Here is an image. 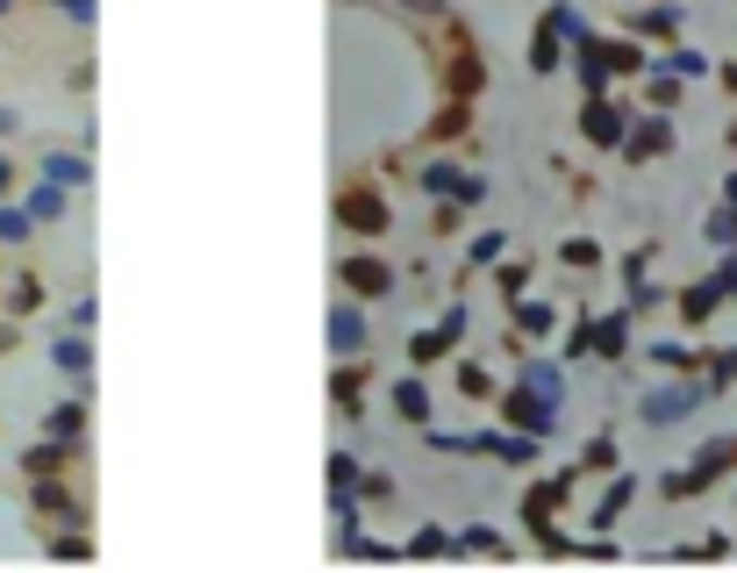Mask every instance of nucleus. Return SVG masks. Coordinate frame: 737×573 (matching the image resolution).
Returning a JSON list of instances; mask_svg holds the SVG:
<instances>
[{"label": "nucleus", "mask_w": 737, "mask_h": 573, "mask_svg": "<svg viewBox=\"0 0 737 573\" xmlns=\"http://www.w3.org/2000/svg\"><path fill=\"white\" fill-rule=\"evenodd\" d=\"M395 409H401V423L429 431V387L415 381V373H401V381H395Z\"/></svg>", "instance_id": "nucleus-20"}, {"label": "nucleus", "mask_w": 737, "mask_h": 573, "mask_svg": "<svg viewBox=\"0 0 737 573\" xmlns=\"http://www.w3.org/2000/svg\"><path fill=\"white\" fill-rule=\"evenodd\" d=\"M445 351H451V337H445V331H415V337H409V359H415V365H437Z\"/></svg>", "instance_id": "nucleus-33"}, {"label": "nucleus", "mask_w": 737, "mask_h": 573, "mask_svg": "<svg viewBox=\"0 0 737 573\" xmlns=\"http://www.w3.org/2000/svg\"><path fill=\"white\" fill-rule=\"evenodd\" d=\"M730 87H737V72H730Z\"/></svg>", "instance_id": "nucleus-52"}, {"label": "nucleus", "mask_w": 737, "mask_h": 573, "mask_svg": "<svg viewBox=\"0 0 737 573\" xmlns=\"http://www.w3.org/2000/svg\"><path fill=\"white\" fill-rule=\"evenodd\" d=\"M580 137H587V144H601V151H623V137H630V115H623L616 101L587 94V108H580Z\"/></svg>", "instance_id": "nucleus-6"}, {"label": "nucleus", "mask_w": 737, "mask_h": 573, "mask_svg": "<svg viewBox=\"0 0 737 573\" xmlns=\"http://www.w3.org/2000/svg\"><path fill=\"white\" fill-rule=\"evenodd\" d=\"M666 151H673V122H666V115L630 122V137H623V158H630V165H645V158H666Z\"/></svg>", "instance_id": "nucleus-9"}, {"label": "nucleus", "mask_w": 737, "mask_h": 573, "mask_svg": "<svg viewBox=\"0 0 737 573\" xmlns=\"http://www.w3.org/2000/svg\"><path fill=\"white\" fill-rule=\"evenodd\" d=\"M51 559H72V566H79V559H93V545L72 531V538H51Z\"/></svg>", "instance_id": "nucleus-40"}, {"label": "nucleus", "mask_w": 737, "mask_h": 573, "mask_svg": "<svg viewBox=\"0 0 737 573\" xmlns=\"http://www.w3.org/2000/svg\"><path fill=\"white\" fill-rule=\"evenodd\" d=\"M652 359H659V365H673V373H680V365H695V359H702V351H687V345H652Z\"/></svg>", "instance_id": "nucleus-42"}, {"label": "nucleus", "mask_w": 737, "mask_h": 573, "mask_svg": "<svg viewBox=\"0 0 737 573\" xmlns=\"http://www.w3.org/2000/svg\"><path fill=\"white\" fill-rule=\"evenodd\" d=\"M22 129V108H0V137H15Z\"/></svg>", "instance_id": "nucleus-47"}, {"label": "nucleus", "mask_w": 737, "mask_h": 573, "mask_svg": "<svg viewBox=\"0 0 737 573\" xmlns=\"http://www.w3.org/2000/svg\"><path fill=\"white\" fill-rule=\"evenodd\" d=\"M337 287L359 295V301H387L401 287V273H395V259H379V251H343L337 259Z\"/></svg>", "instance_id": "nucleus-2"}, {"label": "nucleus", "mask_w": 737, "mask_h": 573, "mask_svg": "<svg viewBox=\"0 0 737 573\" xmlns=\"http://www.w3.org/2000/svg\"><path fill=\"white\" fill-rule=\"evenodd\" d=\"M716 301H730V295H723V279H695V287L680 295V323H695V331H702L709 315H716Z\"/></svg>", "instance_id": "nucleus-17"}, {"label": "nucleus", "mask_w": 737, "mask_h": 573, "mask_svg": "<svg viewBox=\"0 0 737 573\" xmlns=\"http://www.w3.org/2000/svg\"><path fill=\"white\" fill-rule=\"evenodd\" d=\"M480 201H487V179L465 173V179H459V209H480Z\"/></svg>", "instance_id": "nucleus-43"}, {"label": "nucleus", "mask_w": 737, "mask_h": 573, "mask_svg": "<svg viewBox=\"0 0 737 573\" xmlns=\"http://www.w3.org/2000/svg\"><path fill=\"white\" fill-rule=\"evenodd\" d=\"M501 287H509V301L530 295V259H509V265H501Z\"/></svg>", "instance_id": "nucleus-36"}, {"label": "nucleus", "mask_w": 737, "mask_h": 573, "mask_svg": "<svg viewBox=\"0 0 737 573\" xmlns=\"http://www.w3.org/2000/svg\"><path fill=\"white\" fill-rule=\"evenodd\" d=\"M29 509L36 516H65V523H86L79 495L65 487V473H43V481H29Z\"/></svg>", "instance_id": "nucleus-8"}, {"label": "nucleus", "mask_w": 737, "mask_h": 573, "mask_svg": "<svg viewBox=\"0 0 737 573\" xmlns=\"http://www.w3.org/2000/svg\"><path fill=\"white\" fill-rule=\"evenodd\" d=\"M86 409H93V401H86V395L58 401L51 416H43V431H51V437H65V445H79V437H86Z\"/></svg>", "instance_id": "nucleus-19"}, {"label": "nucleus", "mask_w": 737, "mask_h": 573, "mask_svg": "<svg viewBox=\"0 0 737 573\" xmlns=\"http://www.w3.org/2000/svg\"><path fill=\"white\" fill-rule=\"evenodd\" d=\"M0 309H8V287H0Z\"/></svg>", "instance_id": "nucleus-51"}, {"label": "nucleus", "mask_w": 737, "mask_h": 573, "mask_svg": "<svg viewBox=\"0 0 737 573\" xmlns=\"http://www.w3.org/2000/svg\"><path fill=\"white\" fill-rule=\"evenodd\" d=\"M329 401H337V416H351V423L365 416V381H359L351 359H337V373H329Z\"/></svg>", "instance_id": "nucleus-15"}, {"label": "nucleus", "mask_w": 737, "mask_h": 573, "mask_svg": "<svg viewBox=\"0 0 737 573\" xmlns=\"http://www.w3.org/2000/svg\"><path fill=\"white\" fill-rule=\"evenodd\" d=\"M58 15H72V22H93V15H101V0H58Z\"/></svg>", "instance_id": "nucleus-44"}, {"label": "nucleus", "mask_w": 737, "mask_h": 573, "mask_svg": "<svg viewBox=\"0 0 737 573\" xmlns=\"http://www.w3.org/2000/svg\"><path fill=\"white\" fill-rule=\"evenodd\" d=\"M36 309H43V279L22 273L15 287H8V315H36Z\"/></svg>", "instance_id": "nucleus-31"}, {"label": "nucleus", "mask_w": 737, "mask_h": 573, "mask_svg": "<svg viewBox=\"0 0 737 573\" xmlns=\"http://www.w3.org/2000/svg\"><path fill=\"white\" fill-rule=\"evenodd\" d=\"M566 58H573V43L551 29V22H537V36H530V72H559Z\"/></svg>", "instance_id": "nucleus-18"}, {"label": "nucleus", "mask_w": 737, "mask_h": 573, "mask_svg": "<svg viewBox=\"0 0 737 573\" xmlns=\"http://www.w3.org/2000/svg\"><path fill=\"white\" fill-rule=\"evenodd\" d=\"M716 279H723V295H730V301H737V259H730V265H723V273H716Z\"/></svg>", "instance_id": "nucleus-49"}, {"label": "nucleus", "mask_w": 737, "mask_h": 573, "mask_svg": "<svg viewBox=\"0 0 737 573\" xmlns=\"http://www.w3.org/2000/svg\"><path fill=\"white\" fill-rule=\"evenodd\" d=\"M495 401H501V423H509V431H530V437H551V423H559V409H566L559 395H545V387H530V381L501 387Z\"/></svg>", "instance_id": "nucleus-1"}, {"label": "nucleus", "mask_w": 737, "mask_h": 573, "mask_svg": "<svg viewBox=\"0 0 737 573\" xmlns=\"http://www.w3.org/2000/svg\"><path fill=\"white\" fill-rule=\"evenodd\" d=\"M337 223L351 229V237H387V229H395V215H387V201H379L373 179H351V187L337 194Z\"/></svg>", "instance_id": "nucleus-3"}, {"label": "nucleus", "mask_w": 737, "mask_h": 573, "mask_svg": "<svg viewBox=\"0 0 737 573\" xmlns=\"http://www.w3.org/2000/svg\"><path fill=\"white\" fill-rule=\"evenodd\" d=\"M730 459H737V437H716V445H702V452H695V466L666 481V495H695V487H709L716 473H730Z\"/></svg>", "instance_id": "nucleus-7"}, {"label": "nucleus", "mask_w": 737, "mask_h": 573, "mask_svg": "<svg viewBox=\"0 0 737 573\" xmlns=\"http://www.w3.org/2000/svg\"><path fill=\"white\" fill-rule=\"evenodd\" d=\"M22 209L36 215V229H51V223H65V209H72V187H58V179H43V173H36V187L22 194Z\"/></svg>", "instance_id": "nucleus-10"}, {"label": "nucleus", "mask_w": 737, "mask_h": 573, "mask_svg": "<svg viewBox=\"0 0 737 573\" xmlns=\"http://www.w3.org/2000/svg\"><path fill=\"white\" fill-rule=\"evenodd\" d=\"M15 187H22V173H15V158L0 151V201H15Z\"/></svg>", "instance_id": "nucleus-45"}, {"label": "nucleus", "mask_w": 737, "mask_h": 573, "mask_svg": "<svg viewBox=\"0 0 737 573\" xmlns=\"http://www.w3.org/2000/svg\"><path fill=\"white\" fill-rule=\"evenodd\" d=\"M437 331H445V337H451V345H459V337H465V331H473V315H465V301H451V309H445V323H437Z\"/></svg>", "instance_id": "nucleus-41"}, {"label": "nucleus", "mask_w": 737, "mask_h": 573, "mask_svg": "<svg viewBox=\"0 0 737 573\" xmlns=\"http://www.w3.org/2000/svg\"><path fill=\"white\" fill-rule=\"evenodd\" d=\"M559 259H566V265H580V273H587V265H601V244H587V237H573V244H566V251H559Z\"/></svg>", "instance_id": "nucleus-37"}, {"label": "nucleus", "mask_w": 737, "mask_h": 573, "mask_svg": "<svg viewBox=\"0 0 737 573\" xmlns=\"http://www.w3.org/2000/svg\"><path fill=\"white\" fill-rule=\"evenodd\" d=\"M623 351H630V309L595 323V359H623Z\"/></svg>", "instance_id": "nucleus-21"}, {"label": "nucleus", "mask_w": 737, "mask_h": 573, "mask_svg": "<svg viewBox=\"0 0 737 573\" xmlns=\"http://www.w3.org/2000/svg\"><path fill=\"white\" fill-rule=\"evenodd\" d=\"M545 22H551L559 36H566V43H587V36H595V29L580 22V8H573V0H551V8H545Z\"/></svg>", "instance_id": "nucleus-24"}, {"label": "nucleus", "mask_w": 737, "mask_h": 573, "mask_svg": "<svg viewBox=\"0 0 737 573\" xmlns=\"http://www.w3.org/2000/svg\"><path fill=\"white\" fill-rule=\"evenodd\" d=\"M623 29H630L637 43H673V36H680V8H673V0H659V8H645V15H630V22H623Z\"/></svg>", "instance_id": "nucleus-12"}, {"label": "nucleus", "mask_w": 737, "mask_h": 573, "mask_svg": "<svg viewBox=\"0 0 737 573\" xmlns=\"http://www.w3.org/2000/svg\"><path fill=\"white\" fill-rule=\"evenodd\" d=\"M29 237H36V215L22 201H0V251H22Z\"/></svg>", "instance_id": "nucleus-22"}, {"label": "nucleus", "mask_w": 737, "mask_h": 573, "mask_svg": "<svg viewBox=\"0 0 737 573\" xmlns=\"http://www.w3.org/2000/svg\"><path fill=\"white\" fill-rule=\"evenodd\" d=\"M445 552H451V538L437 531V523H423V531H415V538L401 545V559H445Z\"/></svg>", "instance_id": "nucleus-27"}, {"label": "nucleus", "mask_w": 737, "mask_h": 573, "mask_svg": "<svg viewBox=\"0 0 737 573\" xmlns=\"http://www.w3.org/2000/svg\"><path fill=\"white\" fill-rule=\"evenodd\" d=\"M337 487L359 495V459H351V452H329V495H337Z\"/></svg>", "instance_id": "nucleus-34"}, {"label": "nucleus", "mask_w": 737, "mask_h": 573, "mask_svg": "<svg viewBox=\"0 0 737 573\" xmlns=\"http://www.w3.org/2000/svg\"><path fill=\"white\" fill-rule=\"evenodd\" d=\"M51 365L65 373V381H79L86 387V373H93V345H86V331H58V345H51Z\"/></svg>", "instance_id": "nucleus-14"}, {"label": "nucleus", "mask_w": 737, "mask_h": 573, "mask_svg": "<svg viewBox=\"0 0 737 573\" xmlns=\"http://www.w3.org/2000/svg\"><path fill=\"white\" fill-rule=\"evenodd\" d=\"M72 452H79V445H65V437L43 431V437L29 445V452H22V473H29V481H43V473H65V466H72Z\"/></svg>", "instance_id": "nucleus-11"}, {"label": "nucleus", "mask_w": 737, "mask_h": 573, "mask_svg": "<svg viewBox=\"0 0 737 573\" xmlns=\"http://www.w3.org/2000/svg\"><path fill=\"white\" fill-rule=\"evenodd\" d=\"M580 473H616V437H587L580 445Z\"/></svg>", "instance_id": "nucleus-30"}, {"label": "nucleus", "mask_w": 737, "mask_h": 573, "mask_svg": "<svg viewBox=\"0 0 737 573\" xmlns=\"http://www.w3.org/2000/svg\"><path fill=\"white\" fill-rule=\"evenodd\" d=\"M36 173H43V179H58V187H86V179H93V158H86V151H65V144H51Z\"/></svg>", "instance_id": "nucleus-13"}, {"label": "nucleus", "mask_w": 737, "mask_h": 573, "mask_svg": "<svg viewBox=\"0 0 737 573\" xmlns=\"http://www.w3.org/2000/svg\"><path fill=\"white\" fill-rule=\"evenodd\" d=\"M8 8H15V0H0V15H8Z\"/></svg>", "instance_id": "nucleus-50"}, {"label": "nucleus", "mask_w": 737, "mask_h": 573, "mask_svg": "<svg viewBox=\"0 0 737 573\" xmlns=\"http://www.w3.org/2000/svg\"><path fill=\"white\" fill-rule=\"evenodd\" d=\"M459 395H473V401H487V395H495V381H487V365H459Z\"/></svg>", "instance_id": "nucleus-35"}, {"label": "nucleus", "mask_w": 737, "mask_h": 573, "mask_svg": "<svg viewBox=\"0 0 737 573\" xmlns=\"http://www.w3.org/2000/svg\"><path fill=\"white\" fill-rule=\"evenodd\" d=\"M409 15H423V22H437V15H451V0H401Z\"/></svg>", "instance_id": "nucleus-46"}, {"label": "nucleus", "mask_w": 737, "mask_h": 573, "mask_svg": "<svg viewBox=\"0 0 737 573\" xmlns=\"http://www.w3.org/2000/svg\"><path fill=\"white\" fill-rule=\"evenodd\" d=\"M702 401H709V381H673V387H652V395L637 401V416L652 423V431H673V423H687Z\"/></svg>", "instance_id": "nucleus-4"}, {"label": "nucleus", "mask_w": 737, "mask_h": 573, "mask_svg": "<svg viewBox=\"0 0 737 573\" xmlns=\"http://www.w3.org/2000/svg\"><path fill=\"white\" fill-rule=\"evenodd\" d=\"M659 72H673V79H702V72H709V58L680 43V51H666V58H659Z\"/></svg>", "instance_id": "nucleus-32"}, {"label": "nucleus", "mask_w": 737, "mask_h": 573, "mask_svg": "<svg viewBox=\"0 0 737 573\" xmlns=\"http://www.w3.org/2000/svg\"><path fill=\"white\" fill-rule=\"evenodd\" d=\"M509 309H515V331H523V337H545L551 331V309H545V301H523V295H515Z\"/></svg>", "instance_id": "nucleus-28"}, {"label": "nucleus", "mask_w": 737, "mask_h": 573, "mask_svg": "<svg viewBox=\"0 0 737 573\" xmlns=\"http://www.w3.org/2000/svg\"><path fill=\"white\" fill-rule=\"evenodd\" d=\"M630 495H637V473H616V481H609V495L587 509V531H616V516L630 509Z\"/></svg>", "instance_id": "nucleus-16"}, {"label": "nucleus", "mask_w": 737, "mask_h": 573, "mask_svg": "<svg viewBox=\"0 0 737 573\" xmlns=\"http://www.w3.org/2000/svg\"><path fill=\"white\" fill-rule=\"evenodd\" d=\"M501 251H509V229H480L465 244V265H501Z\"/></svg>", "instance_id": "nucleus-26"}, {"label": "nucleus", "mask_w": 737, "mask_h": 573, "mask_svg": "<svg viewBox=\"0 0 737 573\" xmlns=\"http://www.w3.org/2000/svg\"><path fill=\"white\" fill-rule=\"evenodd\" d=\"M515 381H530V387H545V395L566 401V381H559V365H551V359H523V373H515Z\"/></svg>", "instance_id": "nucleus-29"}, {"label": "nucleus", "mask_w": 737, "mask_h": 573, "mask_svg": "<svg viewBox=\"0 0 737 573\" xmlns=\"http://www.w3.org/2000/svg\"><path fill=\"white\" fill-rule=\"evenodd\" d=\"M730 381H737V345H723L716 365H709V387H730Z\"/></svg>", "instance_id": "nucleus-38"}, {"label": "nucleus", "mask_w": 737, "mask_h": 573, "mask_svg": "<svg viewBox=\"0 0 737 573\" xmlns=\"http://www.w3.org/2000/svg\"><path fill=\"white\" fill-rule=\"evenodd\" d=\"M680 87H687V79H673V72H645V101H652L659 108V115H673V101H680Z\"/></svg>", "instance_id": "nucleus-25"}, {"label": "nucleus", "mask_w": 737, "mask_h": 573, "mask_svg": "<svg viewBox=\"0 0 737 573\" xmlns=\"http://www.w3.org/2000/svg\"><path fill=\"white\" fill-rule=\"evenodd\" d=\"M359 495L365 502H387L395 495V473H359Z\"/></svg>", "instance_id": "nucleus-39"}, {"label": "nucleus", "mask_w": 737, "mask_h": 573, "mask_svg": "<svg viewBox=\"0 0 737 573\" xmlns=\"http://www.w3.org/2000/svg\"><path fill=\"white\" fill-rule=\"evenodd\" d=\"M15 345H22V331H15V323H0V359H8Z\"/></svg>", "instance_id": "nucleus-48"}, {"label": "nucleus", "mask_w": 737, "mask_h": 573, "mask_svg": "<svg viewBox=\"0 0 737 573\" xmlns=\"http://www.w3.org/2000/svg\"><path fill=\"white\" fill-rule=\"evenodd\" d=\"M323 337H329V351H337V359H359V351L373 345V331H365V309H359V295H337V301H329V315H323Z\"/></svg>", "instance_id": "nucleus-5"}, {"label": "nucleus", "mask_w": 737, "mask_h": 573, "mask_svg": "<svg viewBox=\"0 0 737 573\" xmlns=\"http://www.w3.org/2000/svg\"><path fill=\"white\" fill-rule=\"evenodd\" d=\"M459 165H451V158H437V165H423V179H415V187L423 194H437V201H459Z\"/></svg>", "instance_id": "nucleus-23"}]
</instances>
